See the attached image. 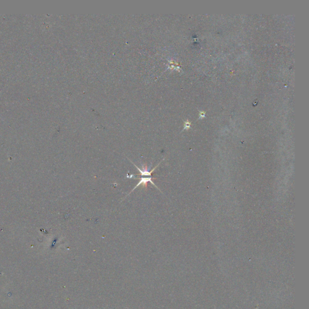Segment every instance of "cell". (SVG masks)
Listing matches in <instances>:
<instances>
[{"mask_svg":"<svg viewBox=\"0 0 309 309\" xmlns=\"http://www.w3.org/2000/svg\"><path fill=\"white\" fill-rule=\"evenodd\" d=\"M131 161V160H130ZM131 162L132 163H133L131 161ZM161 162H160V163L158 164L156 166L153 168L152 170H150V167H147V165H146V164H141V166H142V169H140V168H138L136 165H135L134 163H133V164H134V165L135 167H136V168L139 170L140 174H138V175H137V176H150V177H152V173L155 170V169L159 166V165L160 164Z\"/></svg>","mask_w":309,"mask_h":309,"instance_id":"obj_1","label":"cell"},{"mask_svg":"<svg viewBox=\"0 0 309 309\" xmlns=\"http://www.w3.org/2000/svg\"><path fill=\"white\" fill-rule=\"evenodd\" d=\"M156 179V178H152V177H149V178H143V177H142V178H141L140 182L137 184L136 186H135V187L133 188V189L132 190V191H131L129 194H128L126 196H127L128 195H129V194H130L133 191H134L135 189H136V188H137V187H140V185H142V186L143 188H147V183H148L149 182H150V183L152 184H153L156 188H157L158 189L160 190L159 188H158L157 187V186H156V185H155V184L153 183V179Z\"/></svg>","mask_w":309,"mask_h":309,"instance_id":"obj_2","label":"cell"},{"mask_svg":"<svg viewBox=\"0 0 309 309\" xmlns=\"http://www.w3.org/2000/svg\"><path fill=\"white\" fill-rule=\"evenodd\" d=\"M205 113L204 112H203V111L200 112V117H199V118H202V117H205Z\"/></svg>","mask_w":309,"mask_h":309,"instance_id":"obj_3","label":"cell"}]
</instances>
